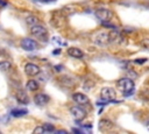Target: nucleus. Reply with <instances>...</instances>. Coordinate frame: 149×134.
Masks as SVG:
<instances>
[{
  "mask_svg": "<svg viewBox=\"0 0 149 134\" xmlns=\"http://www.w3.org/2000/svg\"><path fill=\"white\" fill-rule=\"evenodd\" d=\"M38 22H40V20L35 16V15H29V16H27L26 17V23L28 24V26H35V24H38Z\"/></svg>",
  "mask_w": 149,
  "mask_h": 134,
  "instance_id": "17",
  "label": "nucleus"
},
{
  "mask_svg": "<svg viewBox=\"0 0 149 134\" xmlns=\"http://www.w3.org/2000/svg\"><path fill=\"white\" fill-rule=\"evenodd\" d=\"M10 68H12V63H10V62H8V61H2V62H0V70L7 71V70H9Z\"/></svg>",
  "mask_w": 149,
  "mask_h": 134,
  "instance_id": "18",
  "label": "nucleus"
},
{
  "mask_svg": "<svg viewBox=\"0 0 149 134\" xmlns=\"http://www.w3.org/2000/svg\"><path fill=\"white\" fill-rule=\"evenodd\" d=\"M51 22L55 27H61L64 22H65V14H64V10H58V12H55L52 14V17H51Z\"/></svg>",
  "mask_w": 149,
  "mask_h": 134,
  "instance_id": "6",
  "label": "nucleus"
},
{
  "mask_svg": "<svg viewBox=\"0 0 149 134\" xmlns=\"http://www.w3.org/2000/svg\"><path fill=\"white\" fill-rule=\"evenodd\" d=\"M26 87H27L29 91H33V92H35V91H37V90L40 89V85H38V83H37L36 80H34V79H30V80H28V82H27V85H26Z\"/></svg>",
  "mask_w": 149,
  "mask_h": 134,
  "instance_id": "15",
  "label": "nucleus"
},
{
  "mask_svg": "<svg viewBox=\"0 0 149 134\" xmlns=\"http://www.w3.org/2000/svg\"><path fill=\"white\" fill-rule=\"evenodd\" d=\"M24 72H26V75H28L30 77H34V76H36L41 72V69L34 63H27L24 65Z\"/></svg>",
  "mask_w": 149,
  "mask_h": 134,
  "instance_id": "9",
  "label": "nucleus"
},
{
  "mask_svg": "<svg viewBox=\"0 0 149 134\" xmlns=\"http://www.w3.org/2000/svg\"><path fill=\"white\" fill-rule=\"evenodd\" d=\"M146 127H147V129L149 131V121H147V124H146Z\"/></svg>",
  "mask_w": 149,
  "mask_h": 134,
  "instance_id": "26",
  "label": "nucleus"
},
{
  "mask_svg": "<svg viewBox=\"0 0 149 134\" xmlns=\"http://www.w3.org/2000/svg\"><path fill=\"white\" fill-rule=\"evenodd\" d=\"M43 129H44V133H51V132H55V127L54 125H50V124H44L42 125Z\"/></svg>",
  "mask_w": 149,
  "mask_h": 134,
  "instance_id": "19",
  "label": "nucleus"
},
{
  "mask_svg": "<svg viewBox=\"0 0 149 134\" xmlns=\"http://www.w3.org/2000/svg\"><path fill=\"white\" fill-rule=\"evenodd\" d=\"M68 54H69L71 57H73V58H81V57L84 56V52H83L79 48H74V47L69 48V49H68Z\"/></svg>",
  "mask_w": 149,
  "mask_h": 134,
  "instance_id": "14",
  "label": "nucleus"
},
{
  "mask_svg": "<svg viewBox=\"0 0 149 134\" xmlns=\"http://www.w3.org/2000/svg\"><path fill=\"white\" fill-rule=\"evenodd\" d=\"M34 1H38V2H42V3H48V2H51V1H55V0H34Z\"/></svg>",
  "mask_w": 149,
  "mask_h": 134,
  "instance_id": "23",
  "label": "nucleus"
},
{
  "mask_svg": "<svg viewBox=\"0 0 149 134\" xmlns=\"http://www.w3.org/2000/svg\"><path fill=\"white\" fill-rule=\"evenodd\" d=\"M72 99H73V101H76L79 105H87V104H90L88 97L86 94H84V93H80V92L73 93L72 94Z\"/></svg>",
  "mask_w": 149,
  "mask_h": 134,
  "instance_id": "10",
  "label": "nucleus"
},
{
  "mask_svg": "<svg viewBox=\"0 0 149 134\" xmlns=\"http://www.w3.org/2000/svg\"><path fill=\"white\" fill-rule=\"evenodd\" d=\"M0 5H1V6H6V5H7V2H6V1H3V0H0Z\"/></svg>",
  "mask_w": 149,
  "mask_h": 134,
  "instance_id": "24",
  "label": "nucleus"
},
{
  "mask_svg": "<svg viewBox=\"0 0 149 134\" xmlns=\"http://www.w3.org/2000/svg\"><path fill=\"white\" fill-rule=\"evenodd\" d=\"M113 128V122L111 120H107V119H102L99 121V129L101 132H107L109 129Z\"/></svg>",
  "mask_w": 149,
  "mask_h": 134,
  "instance_id": "13",
  "label": "nucleus"
},
{
  "mask_svg": "<svg viewBox=\"0 0 149 134\" xmlns=\"http://www.w3.org/2000/svg\"><path fill=\"white\" fill-rule=\"evenodd\" d=\"M21 47L27 50V51H33L37 48V43L33 40V38H29V37H26V38H22L21 40Z\"/></svg>",
  "mask_w": 149,
  "mask_h": 134,
  "instance_id": "8",
  "label": "nucleus"
},
{
  "mask_svg": "<svg viewBox=\"0 0 149 134\" xmlns=\"http://www.w3.org/2000/svg\"><path fill=\"white\" fill-rule=\"evenodd\" d=\"M90 86H93V83H92V82L86 80V82H85V84H84V89H85V90H90V89H92V87H90Z\"/></svg>",
  "mask_w": 149,
  "mask_h": 134,
  "instance_id": "20",
  "label": "nucleus"
},
{
  "mask_svg": "<svg viewBox=\"0 0 149 134\" xmlns=\"http://www.w3.org/2000/svg\"><path fill=\"white\" fill-rule=\"evenodd\" d=\"M34 133H44V129H43L42 126H40V127H36L34 129Z\"/></svg>",
  "mask_w": 149,
  "mask_h": 134,
  "instance_id": "21",
  "label": "nucleus"
},
{
  "mask_svg": "<svg viewBox=\"0 0 149 134\" xmlns=\"http://www.w3.org/2000/svg\"><path fill=\"white\" fill-rule=\"evenodd\" d=\"M147 61V58H139V59H135V63H140V64H142V63H144Z\"/></svg>",
  "mask_w": 149,
  "mask_h": 134,
  "instance_id": "22",
  "label": "nucleus"
},
{
  "mask_svg": "<svg viewBox=\"0 0 149 134\" xmlns=\"http://www.w3.org/2000/svg\"><path fill=\"white\" fill-rule=\"evenodd\" d=\"M70 112H71V114L73 115V118L77 121H81L86 117V111L84 108H81L80 106H72L70 108Z\"/></svg>",
  "mask_w": 149,
  "mask_h": 134,
  "instance_id": "7",
  "label": "nucleus"
},
{
  "mask_svg": "<svg viewBox=\"0 0 149 134\" xmlns=\"http://www.w3.org/2000/svg\"><path fill=\"white\" fill-rule=\"evenodd\" d=\"M49 100H50V98L45 93H38V94H36L34 97V101H35V104L37 106H44V105H47L49 103Z\"/></svg>",
  "mask_w": 149,
  "mask_h": 134,
  "instance_id": "11",
  "label": "nucleus"
},
{
  "mask_svg": "<svg viewBox=\"0 0 149 134\" xmlns=\"http://www.w3.org/2000/svg\"><path fill=\"white\" fill-rule=\"evenodd\" d=\"M100 96H101V98H102L105 101H112V100H114V99L116 98V92H115V90H114L113 87H111V86H105V87L101 89Z\"/></svg>",
  "mask_w": 149,
  "mask_h": 134,
  "instance_id": "4",
  "label": "nucleus"
},
{
  "mask_svg": "<svg viewBox=\"0 0 149 134\" xmlns=\"http://www.w3.org/2000/svg\"><path fill=\"white\" fill-rule=\"evenodd\" d=\"M112 42V38H111V33L109 31H102V33H99L95 37H94V43L98 44V45H107L108 43Z\"/></svg>",
  "mask_w": 149,
  "mask_h": 134,
  "instance_id": "3",
  "label": "nucleus"
},
{
  "mask_svg": "<svg viewBox=\"0 0 149 134\" xmlns=\"http://www.w3.org/2000/svg\"><path fill=\"white\" fill-rule=\"evenodd\" d=\"M27 113H28V111H27V110H24V108H14V110L10 112V114H12L13 117H15V118H19V117L26 115Z\"/></svg>",
  "mask_w": 149,
  "mask_h": 134,
  "instance_id": "16",
  "label": "nucleus"
},
{
  "mask_svg": "<svg viewBox=\"0 0 149 134\" xmlns=\"http://www.w3.org/2000/svg\"><path fill=\"white\" fill-rule=\"evenodd\" d=\"M15 97H16V100L20 103V104H28L29 103V97L28 94L23 91V90H17L16 93H15Z\"/></svg>",
  "mask_w": 149,
  "mask_h": 134,
  "instance_id": "12",
  "label": "nucleus"
},
{
  "mask_svg": "<svg viewBox=\"0 0 149 134\" xmlns=\"http://www.w3.org/2000/svg\"><path fill=\"white\" fill-rule=\"evenodd\" d=\"M30 33L34 37L38 38L40 41H43V42H47L48 41V30L45 27L41 26V24H35V26H31L30 28Z\"/></svg>",
  "mask_w": 149,
  "mask_h": 134,
  "instance_id": "2",
  "label": "nucleus"
},
{
  "mask_svg": "<svg viewBox=\"0 0 149 134\" xmlns=\"http://www.w3.org/2000/svg\"><path fill=\"white\" fill-rule=\"evenodd\" d=\"M116 86L120 91L123 92L125 96L127 94H130L134 90V82L129 78H120L118 82H116Z\"/></svg>",
  "mask_w": 149,
  "mask_h": 134,
  "instance_id": "1",
  "label": "nucleus"
},
{
  "mask_svg": "<svg viewBox=\"0 0 149 134\" xmlns=\"http://www.w3.org/2000/svg\"><path fill=\"white\" fill-rule=\"evenodd\" d=\"M59 52H61V50H59V49H56V50L54 51V54H55V55H57V54H59Z\"/></svg>",
  "mask_w": 149,
  "mask_h": 134,
  "instance_id": "25",
  "label": "nucleus"
},
{
  "mask_svg": "<svg viewBox=\"0 0 149 134\" xmlns=\"http://www.w3.org/2000/svg\"><path fill=\"white\" fill-rule=\"evenodd\" d=\"M95 16L101 21V22H107L112 19L113 16V13L112 10L107 9V8H98L95 10Z\"/></svg>",
  "mask_w": 149,
  "mask_h": 134,
  "instance_id": "5",
  "label": "nucleus"
}]
</instances>
